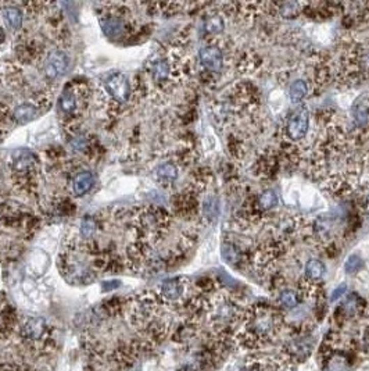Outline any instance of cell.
<instances>
[{
  "instance_id": "5",
  "label": "cell",
  "mask_w": 369,
  "mask_h": 371,
  "mask_svg": "<svg viewBox=\"0 0 369 371\" xmlns=\"http://www.w3.org/2000/svg\"><path fill=\"white\" fill-rule=\"evenodd\" d=\"M187 288L189 282L183 277L171 278L161 284L158 295L167 305H177L187 300Z\"/></svg>"
},
{
  "instance_id": "16",
  "label": "cell",
  "mask_w": 369,
  "mask_h": 371,
  "mask_svg": "<svg viewBox=\"0 0 369 371\" xmlns=\"http://www.w3.org/2000/svg\"><path fill=\"white\" fill-rule=\"evenodd\" d=\"M353 115L357 124L365 125L369 123V99L368 96H362L355 102L353 107Z\"/></svg>"
},
{
  "instance_id": "12",
  "label": "cell",
  "mask_w": 369,
  "mask_h": 371,
  "mask_svg": "<svg viewBox=\"0 0 369 371\" xmlns=\"http://www.w3.org/2000/svg\"><path fill=\"white\" fill-rule=\"evenodd\" d=\"M94 177L90 171H79L72 179V195L75 198H82L93 188Z\"/></svg>"
},
{
  "instance_id": "26",
  "label": "cell",
  "mask_w": 369,
  "mask_h": 371,
  "mask_svg": "<svg viewBox=\"0 0 369 371\" xmlns=\"http://www.w3.org/2000/svg\"><path fill=\"white\" fill-rule=\"evenodd\" d=\"M346 291H347V287L346 285H340L337 289H335V292L332 293V296H330V300L332 302H336V300H339L340 296H343L346 293Z\"/></svg>"
},
{
  "instance_id": "11",
  "label": "cell",
  "mask_w": 369,
  "mask_h": 371,
  "mask_svg": "<svg viewBox=\"0 0 369 371\" xmlns=\"http://www.w3.org/2000/svg\"><path fill=\"white\" fill-rule=\"evenodd\" d=\"M310 128V114L305 109H300L291 115L287 123V134L291 139H301Z\"/></svg>"
},
{
  "instance_id": "24",
  "label": "cell",
  "mask_w": 369,
  "mask_h": 371,
  "mask_svg": "<svg viewBox=\"0 0 369 371\" xmlns=\"http://www.w3.org/2000/svg\"><path fill=\"white\" fill-rule=\"evenodd\" d=\"M362 267H364V262L357 254L350 256L347 259V262H346V272L347 274H355V272H358Z\"/></svg>"
},
{
  "instance_id": "18",
  "label": "cell",
  "mask_w": 369,
  "mask_h": 371,
  "mask_svg": "<svg viewBox=\"0 0 369 371\" xmlns=\"http://www.w3.org/2000/svg\"><path fill=\"white\" fill-rule=\"evenodd\" d=\"M308 94V85L305 81L303 79H299V81H294L290 86V90H289V96H290L291 102H301L304 99L305 96Z\"/></svg>"
},
{
  "instance_id": "1",
  "label": "cell",
  "mask_w": 369,
  "mask_h": 371,
  "mask_svg": "<svg viewBox=\"0 0 369 371\" xmlns=\"http://www.w3.org/2000/svg\"><path fill=\"white\" fill-rule=\"evenodd\" d=\"M282 326L281 313L271 306L257 305L241 312L232 339L243 349H262L278 338Z\"/></svg>"
},
{
  "instance_id": "23",
  "label": "cell",
  "mask_w": 369,
  "mask_h": 371,
  "mask_svg": "<svg viewBox=\"0 0 369 371\" xmlns=\"http://www.w3.org/2000/svg\"><path fill=\"white\" fill-rule=\"evenodd\" d=\"M204 28H206L207 34H221L222 31H224V20L219 15H211L206 21Z\"/></svg>"
},
{
  "instance_id": "19",
  "label": "cell",
  "mask_w": 369,
  "mask_h": 371,
  "mask_svg": "<svg viewBox=\"0 0 369 371\" xmlns=\"http://www.w3.org/2000/svg\"><path fill=\"white\" fill-rule=\"evenodd\" d=\"M99 231V221L92 217H85L81 223V235L85 241H90Z\"/></svg>"
},
{
  "instance_id": "9",
  "label": "cell",
  "mask_w": 369,
  "mask_h": 371,
  "mask_svg": "<svg viewBox=\"0 0 369 371\" xmlns=\"http://www.w3.org/2000/svg\"><path fill=\"white\" fill-rule=\"evenodd\" d=\"M175 63L164 57H153L149 60L147 71L156 82H169L175 75Z\"/></svg>"
},
{
  "instance_id": "22",
  "label": "cell",
  "mask_w": 369,
  "mask_h": 371,
  "mask_svg": "<svg viewBox=\"0 0 369 371\" xmlns=\"http://www.w3.org/2000/svg\"><path fill=\"white\" fill-rule=\"evenodd\" d=\"M279 303H281L283 307H287V309H293L299 305V296L294 291L291 289H283L279 293Z\"/></svg>"
},
{
  "instance_id": "15",
  "label": "cell",
  "mask_w": 369,
  "mask_h": 371,
  "mask_svg": "<svg viewBox=\"0 0 369 371\" xmlns=\"http://www.w3.org/2000/svg\"><path fill=\"white\" fill-rule=\"evenodd\" d=\"M156 178L163 185H169L177 181L178 178V167L173 163H164L158 166L156 170Z\"/></svg>"
},
{
  "instance_id": "14",
  "label": "cell",
  "mask_w": 369,
  "mask_h": 371,
  "mask_svg": "<svg viewBox=\"0 0 369 371\" xmlns=\"http://www.w3.org/2000/svg\"><path fill=\"white\" fill-rule=\"evenodd\" d=\"M2 14H3V20L6 21V24L10 27L11 30H20L22 27V21H24V14L22 11L15 7V6H6L3 7L2 10Z\"/></svg>"
},
{
  "instance_id": "20",
  "label": "cell",
  "mask_w": 369,
  "mask_h": 371,
  "mask_svg": "<svg viewBox=\"0 0 369 371\" xmlns=\"http://www.w3.org/2000/svg\"><path fill=\"white\" fill-rule=\"evenodd\" d=\"M203 214L206 216L210 221L217 220L219 216V202L215 198H208L203 203Z\"/></svg>"
},
{
  "instance_id": "2",
  "label": "cell",
  "mask_w": 369,
  "mask_h": 371,
  "mask_svg": "<svg viewBox=\"0 0 369 371\" xmlns=\"http://www.w3.org/2000/svg\"><path fill=\"white\" fill-rule=\"evenodd\" d=\"M18 337L31 351L44 352L50 346V327L42 317H28L17 326Z\"/></svg>"
},
{
  "instance_id": "13",
  "label": "cell",
  "mask_w": 369,
  "mask_h": 371,
  "mask_svg": "<svg viewBox=\"0 0 369 371\" xmlns=\"http://www.w3.org/2000/svg\"><path fill=\"white\" fill-rule=\"evenodd\" d=\"M39 104L38 103H30V102H24V103L18 104L14 110H13V120L18 124H27L31 123L39 115Z\"/></svg>"
},
{
  "instance_id": "17",
  "label": "cell",
  "mask_w": 369,
  "mask_h": 371,
  "mask_svg": "<svg viewBox=\"0 0 369 371\" xmlns=\"http://www.w3.org/2000/svg\"><path fill=\"white\" fill-rule=\"evenodd\" d=\"M325 275V266L324 263L316 260V259H311L310 262L305 264V280L311 282L321 281Z\"/></svg>"
},
{
  "instance_id": "6",
  "label": "cell",
  "mask_w": 369,
  "mask_h": 371,
  "mask_svg": "<svg viewBox=\"0 0 369 371\" xmlns=\"http://www.w3.org/2000/svg\"><path fill=\"white\" fill-rule=\"evenodd\" d=\"M104 92L115 103H127L131 99L132 88L124 74H114L104 82Z\"/></svg>"
},
{
  "instance_id": "7",
  "label": "cell",
  "mask_w": 369,
  "mask_h": 371,
  "mask_svg": "<svg viewBox=\"0 0 369 371\" xmlns=\"http://www.w3.org/2000/svg\"><path fill=\"white\" fill-rule=\"evenodd\" d=\"M68 56L63 50L56 49L46 56L43 63V75L47 81H56L61 78L68 69Z\"/></svg>"
},
{
  "instance_id": "3",
  "label": "cell",
  "mask_w": 369,
  "mask_h": 371,
  "mask_svg": "<svg viewBox=\"0 0 369 371\" xmlns=\"http://www.w3.org/2000/svg\"><path fill=\"white\" fill-rule=\"evenodd\" d=\"M89 98V88L85 85H68L64 88L63 94L59 99V110L61 114L67 117L75 119L77 115L82 114L88 106Z\"/></svg>"
},
{
  "instance_id": "27",
  "label": "cell",
  "mask_w": 369,
  "mask_h": 371,
  "mask_svg": "<svg viewBox=\"0 0 369 371\" xmlns=\"http://www.w3.org/2000/svg\"><path fill=\"white\" fill-rule=\"evenodd\" d=\"M5 39H6L5 31H3V30H2V28H0V43H3V42H5Z\"/></svg>"
},
{
  "instance_id": "10",
  "label": "cell",
  "mask_w": 369,
  "mask_h": 371,
  "mask_svg": "<svg viewBox=\"0 0 369 371\" xmlns=\"http://www.w3.org/2000/svg\"><path fill=\"white\" fill-rule=\"evenodd\" d=\"M199 57H200V63L203 67L208 71L218 73L224 67V56H222L221 49L215 45L204 46L200 50Z\"/></svg>"
},
{
  "instance_id": "8",
  "label": "cell",
  "mask_w": 369,
  "mask_h": 371,
  "mask_svg": "<svg viewBox=\"0 0 369 371\" xmlns=\"http://www.w3.org/2000/svg\"><path fill=\"white\" fill-rule=\"evenodd\" d=\"M11 169L20 178H31L34 177L36 170V160L30 150L18 149L11 154Z\"/></svg>"
},
{
  "instance_id": "25",
  "label": "cell",
  "mask_w": 369,
  "mask_h": 371,
  "mask_svg": "<svg viewBox=\"0 0 369 371\" xmlns=\"http://www.w3.org/2000/svg\"><path fill=\"white\" fill-rule=\"evenodd\" d=\"M301 5L299 3H283L281 5V13L286 17H293V15L300 13Z\"/></svg>"
},
{
  "instance_id": "21",
  "label": "cell",
  "mask_w": 369,
  "mask_h": 371,
  "mask_svg": "<svg viewBox=\"0 0 369 371\" xmlns=\"http://www.w3.org/2000/svg\"><path fill=\"white\" fill-rule=\"evenodd\" d=\"M258 204H260L261 210H272L276 207L278 204V196L274 191H265V192L261 195L258 198Z\"/></svg>"
},
{
  "instance_id": "4",
  "label": "cell",
  "mask_w": 369,
  "mask_h": 371,
  "mask_svg": "<svg viewBox=\"0 0 369 371\" xmlns=\"http://www.w3.org/2000/svg\"><path fill=\"white\" fill-rule=\"evenodd\" d=\"M114 10H106L100 17V27L110 38H119L132 30V20L129 10H122V5H111Z\"/></svg>"
}]
</instances>
